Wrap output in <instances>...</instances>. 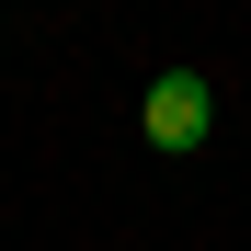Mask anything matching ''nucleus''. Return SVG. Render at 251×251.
Here are the masks:
<instances>
[{
    "label": "nucleus",
    "instance_id": "1",
    "mask_svg": "<svg viewBox=\"0 0 251 251\" xmlns=\"http://www.w3.org/2000/svg\"><path fill=\"white\" fill-rule=\"evenodd\" d=\"M137 126H149V149H205V126H217V92H205V80L194 69H160L149 80V103H137Z\"/></svg>",
    "mask_w": 251,
    "mask_h": 251
}]
</instances>
